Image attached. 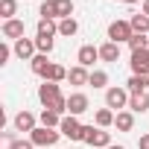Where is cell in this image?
<instances>
[{
    "label": "cell",
    "mask_w": 149,
    "mask_h": 149,
    "mask_svg": "<svg viewBox=\"0 0 149 149\" xmlns=\"http://www.w3.org/2000/svg\"><path fill=\"white\" fill-rule=\"evenodd\" d=\"M82 143L97 146V149H108L111 146V132H105L100 126H82Z\"/></svg>",
    "instance_id": "cell-1"
},
{
    "label": "cell",
    "mask_w": 149,
    "mask_h": 149,
    "mask_svg": "<svg viewBox=\"0 0 149 149\" xmlns=\"http://www.w3.org/2000/svg\"><path fill=\"white\" fill-rule=\"evenodd\" d=\"M61 100H64V94H61L58 82H41V85H38V102H41L44 108H56Z\"/></svg>",
    "instance_id": "cell-2"
},
{
    "label": "cell",
    "mask_w": 149,
    "mask_h": 149,
    "mask_svg": "<svg viewBox=\"0 0 149 149\" xmlns=\"http://www.w3.org/2000/svg\"><path fill=\"white\" fill-rule=\"evenodd\" d=\"M129 100H132V94H129L126 88H120V85L105 88V108H111L114 114H117V111H126V108H129Z\"/></svg>",
    "instance_id": "cell-3"
},
{
    "label": "cell",
    "mask_w": 149,
    "mask_h": 149,
    "mask_svg": "<svg viewBox=\"0 0 149 149\" xmlns=\"http://www.w3.org/2000/svg\"><path fill=\"white\" fill-rule=\"evenodd\" d=\"M58 137H61V132H56V129H47V126H38V129L29 134V140L35 143V149L56 146V143H58Z\"/></svg>",
    "instance_id": "cell-4"
},
{
    "label": "cell",
    "mask_w": 149,
    "mask_h": 149,
    "mask_svg": "<svg viewBox=\"0 0 149 149\" xmlns=\"http://www.w3.org/2000/svg\"><path fill=\"white\" fill-rule=\"evenodd\" d=\"M132 35H134V32H132V24H129V21H111V24H108V41H114V44H129Z\"/></svg>",
    "instance_id": "cell-5"
},
{
    "label": "cell",
    "mask_w": 149,
    "mask_h": 149,
    "mask_svg": "<svg viewBox=\"0 0 149 149\" xmlns=\"http://www.w3.org/2000/svg\"><path fill=\"white\" fill-rule=\"evenodd\" d=\"M12 50H15V56H18L21 61H32V58L38 56V47H35V38H18Z\"/></svg>",
    "instance_id": "cell-6"
},
{
    "label": "cell",
    "mask_w": 149,
    "mask_h": 149,
    "mask_svg": "<svg viewBox=\"0 0 149 149\" xmlns=\"http://www.w3.org/2000/svg\"><path fill=\"white\" fill-rule=\"evenodd\" d=\"M58 132H61L64 137H70V140H82V123L73 117V114H64V117H61Z\"/></svg>",
    "instance_id": "cell-7"
},
{
    "label": "cell",
    "mask_w": 149,
    "mask_h": 149,
    "mask_svg": "<svg viewBox=\"0 0 149 149\" xmlns=\"http://www.w3.org/2000/svg\"><path fill=\"white\" fill-rule=\"evenodd\" d=\"M88 108H91V100H88L82 91H76V94H70V97H67V114L79 117V114H85Z\"/></svg>",
    "instance_id": "cell-8"
},
{
    "label": "cell",
    "mask_w": 149,
    "mask_h": 149,
    "mask_svg": "<svg viewBox=\"0 0 149 149\" xmlns=\"http://www.w3.org/2000/svg\"><path fill=\"white\" fill-rule=\"evenodd\" d=\"M35 123H38V120H35V114H32V111H26V108L15 114V132H26V134H32V132L38 129Z\"/></svg>",
    "instance_id": "cell-9"
},
{
    "label": "cell",
    "mask_w": 149,
    "mask_h": 149,
    "mask_svg": "<svg viewBox=\"0 0 149 149\" xmlns=\"http://www.w3.org/2000/svg\"><path fill=\"white\" fill-rule=\"evenodd\" d=\"M129 67H132L134 76H140V73H149V50H137V53H132Z\"/></svg>",
    "instance_id": "cell-10"
},
{
    "label": "cell",
    "mask_w": 149,
    "mask_h": 149,
    "mask_svg": "<svg viewBox=\"0 0 149 149\" xmlns=\"http://www.w3.org/2000/svg\"><path fill=\"white\" fill-rule=\"evenodd\" d=\"M97 58H100V47H94V44H82L79 53H76V61H79L82 67H94Z\"/></svg>",
    "instance_id": "cell-11"
},
{
    "label": "cell",
    "mask_w": 149,
    "mask_h": 149,
    "mask_svg": "<svg viewBox=\"0 0 149 149\" xmlns=\"http://www.w3.org/2000/svg\"><path fill=\"white\" fill-rule=\"evenodd\" d=\"M67 82H70V85H76V88L88 85V82H91V73H88V67H82V64L70 67V70H67Z\"/></svg>",
    "instance_id": "cell-12"
},
{
    "label": "cell",
    "mask_w": 149,
    "mask_h": 149,
    "mask_svg": "<svg viewBox=\"0 0 149 149\" xmlns=\"http://www.w3.org/2000/svg\"><path fill=\"white\" fill-rule=\"evenodd\" d=\"M3 38H9V41H18V38H24V21H21V18L3 21Z\"/></svg>",
    "instance_id": "cell-13"
},
{
    "label": "cell",
    "mask_w": 149,
    "mask_h": 149,
    "mask_svg": "<svg viewBox=\"0 0 149 149\" xmlns=\"http://www.w3.org/2000/svg\"><path fill=\"white\" fill-rule=\"evenodd\" d=\"M29 67H32V73L35 76H41V79H47V73H50V67H53V61L44 56V53H38L32 61H29Z\"/></svg>",
    "instance_id": "cell-14"
},
{
    "label": "cell",
    "mask_w": 149,
    "mask_h": 149,
    "mask_svg": "<svg viewBox=\"0 0 149 149\" xmlns=\"http://www.w3.org/2000/svg\"><path fill=\"white\" fill-rule=\"evenodd\" d=\"M146 88H149V73H140V76L132 73V79L126 82V91L129 94H146Z\"/></svg>",
    "instance_id": "cell-15"
},
{
    "label": "cell",
    "mask_w": 149,
    "mask_h": 149,
    "mask_svg": "<svg viewBox=\"0 0 149 149\" xmlns=\"http://www.w3.org/2000/svg\"><path fill=\"white\" fill-rule=\"evenodd\" d=\"M58 35V21H38V26H35V38H56Z\"/></svg>",
    "instance_id": "cell-16"
},
{
    "label": "cell",
    "mask_w": 149,
    "mask_h": 149,
    "mask_svg": "<svg viewBox=\"0 0 149 149\" xmlns=\"http://www.w3.org/2000/svg\"><path fill=\"white\" fill-rule=\"evenodd\" d=\"M129 111H132V114H146V111H149V94H132Z\"/></svg>",
    "instance_id": "cell-17"
},
{
    "label": "cell",
    "mask_w": 149,
    "mask_h": 149,
    "mask_svg": "<svg viewBox=\"0 0 149 149\" xmlns=\"http://www.w3.org/2000/svg\"><path fill=\"white\" fill-rule=\"evenodd\" d=\"M100 58L102 61H120V44H114V41L100 44Z\"/></svg>",
    "instance_id": "cell-18"
},
{
    "label": "cell",
    "mask_w": 149,
    "mask_h": 149,
    "mask_svg": "<svg viewBox=\"0 0 149 149\" xmlns=\"http://www.w3.org/2000/svg\"><path fill=\"white\" fill-rule=\"evenodd\" d=\"M129 24H132V32H134V35H149V18H146L143 12L132 15V18H129Z\"/></svg>",
    "instance_id": "cell-19"
},
{
    "label": "cell",
    "mask_w": 149,
    "mask_h": 149,
    "mask_svg": "<svg viewBox=\"0 0 149 149\" xmlns=\"http://www.w3.org/2000/svg\"><path fill=\"white\" fill-rule=\"evenodd\" d=\"M114 126H117V132H132L134 129V114L132 111H117Z\"/></svg>",
    "instance_id": "cell-20"
},
{
    "label": "cell",
    "mask_w": 149,
    "mask_h": 149,
    "mask_svg": "<svg viewBox=\"0 0 149 149\" xmlns=\"http://www.w3.org/2000/svg\"><path fill=\"white\" fill-rule=\"evenodd\" d=\"M114 117H117V114H114L111 108H100V111L94 114V123H97L100 129H108V126H114Z\"/></svg>",
    "instance_id": "cell-21"
},
{
    "label": "cell",
    "mask_w": 149,
    "mask_h": 149,
    "mask_svg": "<svg viewBox=\"0 0 149 149\" xmlns=\"http://www.w3.org/2000/svg\"><path fill=\"white\" fill-rule=\"evenodd\" d=\"M38 120H41V126H47V129H58V126H61V114H56L53 108H44Z\"/></svg>",
    "instance_id": "cell-22"
},
{
    "label": "cell",
    "mask_w": 149,
    "mask_h": 149,
    "mask_svg": "<svg viewBox=\"0 0 149 149\" xmlns=\"http://www.w3.org/2000/svg\"><path fill=\"white\" fill-rule=\"evenodd\" d=\"M79 32V24H76V18H64V21H58V35H64V38H73Z\"/></svg>",
    "instance_id": "cell-23"
},
{
    "label": "cell",
    "mask_w": 149,
    "mask_h": 149,
    "mask_svg": "<svg viewBox=\"0 0 149 149\" xmlns=\"http://www.w3.org/2000/svg\"><path fill=\"white\" fill-rule=\"evenodd\" d=\"M38 15L44 21H58V12H56V0H44V3L38 6Z\"/></svg>",
    "instance_id": "cell-24"
},
{
    "label": "cell",
    "mask_w": 149,
    "mask_h": 149,
    "mask_svg": "<svg viewBox=\"0 0 149 149\" xmlns=\"http://www.w3.org/2000/svg\"><path fill=\"white\" fill-rule=\"evenodd\" d=\"M0 15L3 21H12L18 15V0H0Z\"/></svg>",
    "instance_id": "cell-25"
},
{
    "label": "cell",
    "mask_w": 149,
    "mask_h": 149,
    "mask_svg": "<svg viewBox=\"0 0 149 149\" xmlns=\"http://www.w3.org/2000/svg\"><path fill=\"white\" fill-rule=\"evenodd\" d=\"M64 79H67V70H64L61 64L53 61V67H50V73H47V79H44V82H64Z\"/></svg>",
    "instance_id": "cell-26"
},
{
    "label": "cell",
    "mask_w": 149,
    "mask_h": 149,
    "mask_svg": "<svg viewBox=\"0 0 149 149\" xmlns=\"http://www.w3.org/2000/svg\"><path fill=\"white\" fill-rule=\"evenodd\" d=\"M56 12H58V21L73 18V0H56Z\"/></svg>",
    "instance_id": "cell-27"
},
{
    "label": "cell",
    "mask_w": 149,
    "mask_h": 149,
    "mask_svg": "<svg viewBox=\"0 0 149 149\" xmlns=\"http://www.w3.org/2000/svg\"><path fill=\"white\" fill-rule=\"evenodd\" d=\"M129 50H132V53L149 50V35H132V38H129Z\"/></svg>",
    "instance_id": "cell-28"
},
{
    "label": "cell",
    "mask_w": 149,
    "mask_h": 149,
    "mask_svg": "<svg viewBox=\"0 0 149 149\" xmlns=\"http://www.w3.org/2000/svg\"><path fill=\"white\" fill-rule=\"evenodd\" d=\"M88 85L105 88V85H108V73H105V70H91V82H88Z\"/></svg>",
    "instance_id": "cell-29"
},
{
    "label": "cell",
    "mask_w": 149,
    "mask_h": 149,
    "mask_svg": "<svg viewBox=\"0 0 149 149\" xmlns=\"http://www.w3.org/2000/svg\"><path fill=\"white\" fill-rule=\"evenodd\" d=\"M35 47H38V53L50 56V53H53V47H56V41H53V38H35Z\"/></svg>",
    "instance_id": "cell-30"
},
{
    "label": "cell",
    "mask_w": 149,
    "mask_h": 149,
    "mask_svg": "<svg viewBox=\"0 0 149 149\" xmlns=\"http://www.w3.org/2000/svg\"><path fill=\"white\" fill-rule=\"evenodd\" d=\"M6 149H35V143H32L29 137H18V140H15V143H9Z\"/></svg>",
    "instance_id": "cell-31"
},
{
    "label": "cell",
    "mask_w": 149,
    "mask_h": 149,
    "mask_svg": "<svg viewBox=\"0 0 149 149\" xmlns=\"http://www.w3.org/2000/svg\"><path fill=\"white\" fill-rule=\"evenodd\" d=\"M12 53H15V50H12V47H6V44H3V47H0V64H6Z\"/></svg>",
    "instance_id": "cell-32"
},
{
    "label": "cell",
    "mask_w": 149,
    "mask_h": 149,
    "mask_svg": "<svg viewBox=\"0 0 149 149\" xmlns=\"http://www.w3.org/2000/svg\"><path fill=\"white\" fill-rule=\"evenodd\" d=\"M137 149H149V134H140L137 137Z\"/></svg>",
    "instance_id": "cell-33"
},
{
    "label": "cell",
    "mask_w": 149,
    "mask_h": 149,
    "mask_svg": "<svg viewBox=\"0 0 149 149\" xmlns=\"http://www.w3.org/2000/svg\"><path fill=\"white\" fill-rule=\"evenodd\" d=\"M140 12H143V15L149 18V0H143V3H140Z\"/></svg>",
    "instance_id": "cell-34"
},
{
    "label": "cell",
    "mask_w": 149,
    "mask_h": 149,
    "mask_svg": "<svg viewBox=\"0 0 149 149\" xmlns=\"http://www.w3.org/2000/svg\"><path fill=\"white\" fill-rule=\"evenodd\" d=\"M123 3H129V6H134V3H137V0H123Z\"/></svg>",
    "instance_id": "cell-35"
},
{
    "label": "cell",
    "mask_w": 149,
    "mask_h": 149,
    "mask_svg": "<svg viewBox=\"0 0 149 149\" xmlns=\"http://www.w3.org/2000/svg\"><path fill=\"white\" fill-rule=\"evenodd\" d=\"M108 149H126V146H114V143H111V146H108Z\"/></svg>",
    "instance_id": "cell-36"
}]
</instances>
